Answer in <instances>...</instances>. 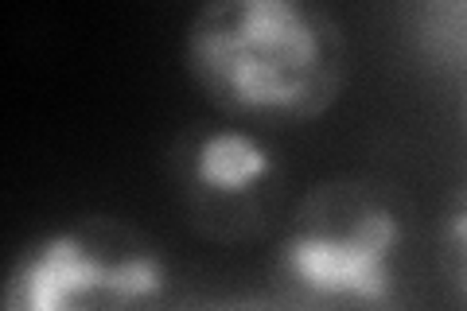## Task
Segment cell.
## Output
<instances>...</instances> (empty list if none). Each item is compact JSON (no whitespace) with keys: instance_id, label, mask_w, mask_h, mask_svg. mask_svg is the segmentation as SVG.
<instances>
[{"instance_id":"6da1fadb","label":"cell","mask_w":467,"mask_h":311,"mask_svg":"<svg viewBox=\"0 0 467 311\" xmlns=\"http://www.w3.org/2000/svg\"><path fill=\"white\" fill-rule=\"evenodd\" d=\"M183 67L230 121L300 125L343 98L350 39L327 8L304 0H214L183 27Z\"/></svg>"},{"instance_id":"7a4b0ae2","label":"cell","mask_w":467,"mask_h":311,"mask_svg":"<svg viewBox=\"0 0 467 311\" xmlns=\"http://www.w3.org/2000/svg\"><path fill=\"white\" fill-rule=\"evenodd\" d=\"M413 206L382 175H327L292 202L269 292L296 311H405Z\"/></svg>"},{"instance_id":"3957f363","label":"cell","mask_w":467,"mask_h":311,"mask_svg":"<svg viewBox=\"0 0 467 311\" xmlns=\"http://www.w3.org/2000/svg\"><path fill=\"white\" fill-rule=\"evenodd\" d=\"M175 269L133 222L78 214L39 230L8 264L0 311H171Z\"/></svg>"},{"instance_id":"277c9868","label":"cell","mask_w":467,"mask_h":311,"mask_svg":"<svg viewBox=\"0 0 467 311\" xmlns=\"http://www.w3.org/2000/svg\"><path fill=\"white\" fill-rule=\"evenodd\" d=\"M171 183L192 230L218 245L257 242L285 195V160L265 129L199 121L171 148Z\"/></svg>"},{"instance_id":"5b68a950","label":"cell","mask_w":467,"mask_h":311,"mask_svg":"<svg viewBox=\"0 0 467 311\" xmlns=\"http://www.w3.org/2000/svg\"><path fill=\"white\" fill-rule=\"evenodd\" d=\"M405 32L420 63L467 78V0H420L405 8Z\"/></svg>"},{"instance_id":"8992f818","label":"cell","mask_w":467,"mask_h":311,"mask_svg":"<svg viewBox=\"0 0 467 311\" xmlns=\"http://www.w3.org/2000/svg\"><path fill=\"white\" fill-rule=\"evenodd\" d=\"M441 269L456 304L467 311V180L451 191L441 218Z\"/></svg>"},{"instance_id":"52a82bcc","label":"cell","mask_w":467,"mask_h":311,"mask_svg":"<svg viewBox=\"0 0 467 311\" xmlns=\"http://www.w3.org/2000/svg\"><path fill=\"white\" fill-rule=\"evenodd\" d=\"M171 311H296L276 292H223V295H187Z\"/></svg>"},{"instance_id":"ba28073f","label":"cell","mask_w":467,"mask_h":311,"mask_svg":"<svg viewBox=\"0 0 467 311\" xmlns=\"http://www.w3.org/2000/svg\"><path fill=\"white\" fill-rule=\"evenodd\" d=\"M460 117H463V137H467V90H463V106H460Z\"/></svg>"}]
</instances>
